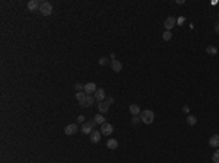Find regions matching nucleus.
<instances>
[{
	"instance_id": "nucleus-1",
	"label": "nucleus",
	"mask_w": 219,
	"mask_h": 163,
	"mask_svg": "<svg viewBox=\"0 0 219 163\" xmlns=\"http://www.w3.org/2000/svg\"><path fill=\"white\" fill-rule=\"evenodd\" d=\"M153 118H155V114H153V111L150 109H145L140 112V121L145 122V124H152L153 122Z\"/></svg>"
},
{
	"instance_id": "nucleus-2",
	"label": "nucleus",
	"mask_w": 219,
	"mask_h": 163,
	"mask_svg": "<svg viewBox=\"0 0 219 163\" xmlns=\"http://www.w3.org/2000/svg\"><path fill=\"white\" fill-rule=\"evenodd\" d=\"M41 12V15H44V16H50L51 13H53V5H51L50 2H43L41 5H40V9H38Z\"/></svg>"
},
{
	"instance_id": "nucleus-3",
	"label": "nucleus",
	"mask_w": 219,
	"mask_h": 163,
	"mask_svg": "<svg viewBox=\"0 0 219 163\" xmlns=\"http://www.w3.org/2000/svg\"><path fill=\"white\" fill-rule=\"evenodd\" d=\"M175 23H177V19H175L174 16L166 18L165 22H164V28H165V31H171V29L174 28V25H175Z\"/></svg>"
},
{
	"instance_id": "nucleus-4",
	"label": "nucleus",
	"mask_w": 219,
	"mask_h": 163,
	"mask_svg": "<svg viewBox=\"0 0 219 163\" xmlns=\"http://www.w3.org/2000/svg\"><path fill=\"white\" fill-rule=\"evenodd\" d=\"M112 131H114V127H112L111 124L105 122V124L101 125V134H102V135H111Z\"/></svg>"
},
{
	"instance_id": "nucleus-5",
	"label": "nucleus",
	"mask_w": 219,
	"mask_h": 163,
	"mask_svg": "<svg viewBox=\"0 0 219 163\" xmlns=\"http://www.w3.org/2000/svg\"><path fill=\"white\" fill-rule=\"evenodd\" d=\"M79 131V125L78 124H69L66 128H64V133H66V135H73Z\"/></svg>"
},
{
	"instance_id": "nucleus-6",
	"label": "nucleus",
	"mask_w": 219,
	"mask_h": 163,
	"mask_svg": "<svg viewBox=\"0 0 219 163\" xmlns=\"http://www.w3.org/2000/svg\"><path fill=\"white\" fill-rule=\"evenodd\" d=\"M83 92H85L86 95H92V93H95V92H97V84H95L94 82H89V83H86V84H85V89H83Z\"/></svg>"
},
{
	"instance_id": "nucleus-7",
	"label": "nucleus",
	"mask_w": 219,
	"mask_h": 163,
	"mask_svg": "<svg viewBox=\"0 0 219 163\" xmlns=\"http://www.w3.org/2000/svg\"><path fill=\"white\" fill-rule=\"evenodd\" d=\"M94 98H95V101L102 102L105 99V90L104 89H97V92L94 93Z\"/></svg>"
},
{
	"instance_id": "nucleus-8",
	"label": "nucleus",
	"mask_w": 219,
	"mask_h": 163,
	"mask_svg": "<svg viewBox=\"0 0 219 163\" xmlns=\"http://www.w3.org/2000/svg\"><path fill=\"white\" fill-rule=\"evenodd\" d=\"M81 131L83 133V134H91L94 130H92V125H91V122H83L82 125H81Z\"/></svg>"
},
{
	"instance_id": "nucleus-9",
	"label": "nucleus",
	"mask_w": 219,
	"mask_h": 163,
	"mask_svg": "<svg viewBox=\"0 0 219 163\" xmlns=\"http://www.w3.org/2000/svg\"><path fill=\"white\" fill-rule=\"evenodd\" d=\"M94 102H95V98H94L92 95H88L86 99H85V102L81 104V106H82V108H89V106L94 105Z\"/></svg>"
},
{
	"instance_id": "nucleus-10",
	"label": "nucleus",
	"mask_w": 219,
	"mask_h": 163,
	"mask_svg": "<svg viewBox=\"0 0 219 163\" xmlns=\"http://www.w3.org/2000/svg\"><path fill=\"white\" fill-rule=\"evenodd\" d=\"M111 69H112L115 73L121 71V69H123V63L118 61V60H112V61H111Z\"/></svg>"
},
{
	"instance_id": "nucleus-11",
	"label": "nucleus",
	"mask_w": 219,
	"mask_h": 163,
	"mask_svg": "<svg viewBox=\"0 0 219 163\" xmlns=\"http://www.w3.org/2000/svg\"><path fill=\"white\" fill-rule=\"evenodd\" d=\"M98 109H99V114L104 115V114H107V112H108L110 105H108L105 101H102V102H99V104H98Z\"/></svg>"
},
{
	"instance_id": "nucleus-12",
	"label": "nucleus",
	"mask_w": 219,
	"mask_h": 163,
	"mask_svg": "<svg viewBox=\"0 0 219 163\" xmlns=\"http://www.w3.org/2000/svg\"><path fill=\"white\" fill-rule=\"evenodd\" d=\"M101 131H98V130H94L92 133H91V141L92 143H99V140H101Z\"/></svg>"
},
{
	"instance_id": "nucleus-13",
	"label": "nucleus",
	"mask_w": 219,
	"mask_h": 163,
	"mask_svg": "<svg viewBox=\"0 0 219 163\" xmlns=\"http://www.w3.org/2000/svg\"><path fill=\"white\" fill-rule=\"evenodd\" d=\"M209 146L210 147H219V134H215L209 139Z\"/></svg>"
},
{
	"instance_id": "nucleus-14",
	"label": "nucleus",
	"mask_w": 219,
	"mask_h": 163,
	"mask_svg": "<svg viewBox=\"0 0 219 163\" xmlns=\"http://www.w3.org/2000/svg\"><path fill=\"white\" fill-rule=\"evenodd\" d=\"M40 5H41V3H38L37 0H29L27 6H28V9H29L31 12H34V10H37V9H40Z\"/></svg>"
},
{
	"instance_id": "nucleus-15",
	"label": "nucleus",
	"mask_w": 219,
	"mask_h": 163,
	"mask_svg": "<svg viewBox=\"0 0 219 163\" xmlns=\"http://www.w3.org/2000/svg\"><path fill=\"white\" fill-rule=\"evenodd\" d=\"M128 111H130V114L134 115V117L140 115V108H139V105H136V104H132L130 108H128Z\"/></svg>"
},
{
	"instance_id": "nucleus-16",
	"label": "nucleus",
	"mask_w": 219,
	"mask_h": 163,
	"mask_svg": "<svg viewBox=\"0 0 219 163\" xmlns=\"http://www.w3.org/2000/svg\"><path fill=\"white\" fill-rule=\"evenodd\" d=\"M107 147L111 148V150H115V148L118 147V141H117V140H114V139H110V140L107 141Z\"/></svg>"
},
{
	"instance_id": "nucleus-17",
	"label": "nucleus",
	"mask_w": 219,
	"mask_h": 163,
	"mask_svg": "<svg viewBox=\"0 0 219 163\" xmlns=\"http://www.w3.org/2000/svg\"><path fill=\"white\" fill-rule=\"evenodd\" d=\"M86 93L82 90V92H78V93H76V99H78V101H79V104H83L85 102V99H86Z\"/></svg>"
},
{
	"instance_id": "nucleus-18",
	"label": "nucleus",
	"mask_w": 219,
	"mask_h": 163,
	"mask_svg": "<svg viewBox=\"0 0 219 163\" xmlns=\"http://www.w3.org/2000/svg\"><path fill=\"white\" fill-rule=\"evenodd\" d=\"M206 53L210 54V55H216L218 54V48L213 47V45H209V47H206Z\"/></svg>"
},
{
	"instance_id": "nucleus-19",
	"label": "nucleus",
	"mask_w": 219,
	"mask_h": 163,
	"mask_svg": "<svg viewBox=\"0 0 219 163\" xmlns=\"http://www.w3.org/2000/svg\"><path fill=\"white\" fill-rule=\"evenodd\" d=\"M95 122L98 124V125H102V124H105V117H102V114H98V115H95Z\"/></svg>"
},
{
	"instance_id": "nucleus-20",
	"label": "nucleus",
	"mask_w": 219,
	"mask_h": 163,
	"mask_svg": "<svg viewBox=\"0 0 219 163\" xmlns=\"http://www.w3.org/2000/svg\"><path fill=\"white\" fill-rule=\"evenodd\" d=\"M196 122H197V118L194 115H188L187 117V124L188 125H196Z\"/></svg>"
},
{
	"instance_id": "nucleus-21",
	"label": "nucleus",
	"mask_w": 219,
	"mask_h": 163,
	"mask_svg": "<svg viewBox=\"0 0 219 163\" xmlns=\"http://www.w3.org/2000/svg\"><path fill=\"white\" fill-rule=\"evenodd\" d=\"M162 38H164V41H170V40L172 38V32H171V31H165V32L162 34Z\"/></svg>"
},
{
	"instance_id": "nucleus-22",
	"label": "nucleus",
	"mask_w": 219,
	"mask_h": 163,
	"mask_svg": "<svg viewBox=\"0 0 219 163\" xmlns=\"http://www.w3.org/2000/svg\"><path fill=\"white\" fill-rule=\"evenodd\" d=\"M212 160H213V163H219V150H216V152L213 153Z\"/></svg>"
},
{
	"instance_id": "nucleus-23",
	"label": "nucleus",
	"mask_w": 219,
	"mask_h": 163,
	"mask_svg": "<svg viewBox=\"0 0 219 163\" xmlns=\"http://www.w3.org/2000/svg\"><path fill=\"white\" fill-rule=\"evenodd\" d=\"M98 63H99V66H105L107 63H108V58H107V57H101V58L98 60Z\"/></svg>"
},
{
	"instance_id": "nucleus-24",
	"label": "nucleus",
	"mask_w": 219,
	"mask_h": 163,
	"mask_svg": "<svg viewBox=\"0 0 219 163\" xmlns=\"http://www.w3.org/2000/svg\"><path fill=\"white\" fill-rule=\"evenodd\" d=\"M75 87H76V90H78V92H82V90L85 89V84H82V83H76Z\"/></svg>"
},
{
	"instance_id": "nucleus-25",
	"label": "nucleus",
	"mask_w": 219,
	"mask_h": 163,
	"mask_svg": "<svg viewBox=\"0 0 219 163\" xmlns=\"http://www.w3.org/2000/svg\"><path fill=\"white\" fill-rule=\"evenodd\" d=\"M105 102H107L108 105H111V104L114 102V98H111V96H110V98H107V99H105Z\"/></svg>"
},
{
	"instance_id": "nucleus-26",
	"label": "nucleus",
	"mask_w": 219,
	"mask_h": 163,
	"mask_svg": "<svg viewBox=\"0 0 219 163\" xmlns=\"http://www.w3.org/2000/svg\"><path fill=\"white\" fill-rule=\"evenodd\" d=\"M78 122L83 124V122H85V117H83V115H79V117H78Z\"/></svg>"
},
{
	"instance_id": "nucleus-27",
	"label": "nucleus",
	"mask_w": 219,
	"mask_h": 163,
	"mask_svg": "<svg viewBox=\"0 0 219 163\" xmlns=\"http://www.w3.org/2000/svg\"><path fill=\"white\" fill-rule=\"evenodd\" d=\"M140 121V117H133V124H137Z\"/></svg>"
},
{
	"instance_id": "nucleus-28",
	"label": "nucleus",
	"mask_w": 219,
	"mask_h": 163,
	"mask_svg": "<svg viewBox=\"0 0 219 163\" xmlns=\"http://www.w3.org/2000/svg\"><path fill=\"white\" fill-rule=\"evenodd\" d=\"M89 122H91V125H92V128H94V127H97V125H98V124L95 122V119H91V121H89Z\"/></svg>"
},
{
	"instance_id": "nucleus-29",
	"label": "nucleus",
	"mask_w": 219,
	"mask_h": 163,
	"mask_svg": "<svg viewBox=\"0 0 219 163\" xmlns=\"http://www.w3.org/2000/svg\"><path fill=\"white\" fill-rule=\"evenodd\" d=\"M177 22H178V25H183V22H184V18H180Z\"/></svg>"
},
{
	"instance_id": "nucleus-30",
	"label": "nucleus",
	"mask_w": 219,
	"mask_h": 163,
	"mask_svg": "<svg viewBox=\"0 0 219 163\" xmlns=\"http://www.w3.org/2000/svg\"><path fill=\"white\" fill-rule=\"evenodd\" d=\"M215 31L219 34V23H216V25H215Z\"/></svg>"
},
{
	"instance_id": "nucleus-31",
	"label": "nucleus",
	"mask_w": 219,
	"mask_h": 163,
	"mask_svg": "<svg viewBox=\"0 0 219 163\" xmlns=\"http://www.w3.org/2000/svg\"><path fill=\"white\" fill-rule=\"evenodd\" d=\"M183 111H184V112H188L190 108H188V106H183Z\"/></svg>"
}]
</instances>
